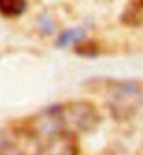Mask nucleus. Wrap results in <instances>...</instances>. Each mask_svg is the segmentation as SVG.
Returning <instances> with one entry per match:
<instances>
[{"mask_svg":"<svg viewBox=\"0 0 143 155\" xmlns=\"http://www.w3.org/2000/svg\"><path fill=\"white\" fill-rule=\"evenodd\" d=\"M30 124L38 136L45 129L49 130V134L56 130L75 134L90 133L100 124V113L89 101H69L49 108L42 117H37Z\"/></svg>","mask_w":143,"mask_h":155,"instance_id":"1","label":"nucleus"},{"mask_svg":"<svg viewBox=\"0 0 143 155\" xmlns=\"http://www.w3.org/2000/svg\"><path fill=\"white\" fill-rule=\"evenodd\" d=\"M108 109L118 122L135 117L143 105V85L138 81H115L108 85Z\"/></svg>","mask_w":143,"mask_h":155,"instance_id":"2","label":"nucleus"},{"mask_svg":"<svg viewBox=\"0 0 143 155\" xmlns=\"http://www.w3.org/2000/svg\"><path fill=\"white\" fill-rule=\"evenodd\" d=\"M79 152L77 134L65 130H56L48 134L40 150V155H79Z\"/></svg>","mask_w":143,"mask_h":155,"instance_id":"3","label":"nucleus"},{"mask_svg":"<svg viewBox=\"0 0 143 155\" xmlns=\"http://www.w3.org/2000/svg\"><path fill=\"white\" fill-rule=\"evenodd\" d=\"M121 21L128 27H138L143 22V6L136 0L131 2L121 15Z\"/></svg>","mask_w":143,"mask_h":155,"instance_id":"4","label":"nucleus"},{"mask_svg":"<svg viewBox=\"0 0 143 155\" xmlns=\"http://www.w3.org/2000/svg\"><path fill=\"white\" fill-rule=\"evenodd\" d=\"M27 0H0V15L4 18H17L27 10Z\"/></svg>","mask_w":143,"mask_h":155,"instance_id":"5","label":"nucleus"},{"mask_svg":"<svg viewBox=\"0 0 143 155\" xmlns=\"http://www.w3.org/2000/svg\"><path fill=\"white\" fill-rule=\"evenodd\" d=\"M84 39V31L80 28H72V29H68L65 32L61 34V36L58 38L56 43L58 46L61 48H65V46H69L72 43H77L82 42Z\"/></svg>","mask_w":143,"mask_h":155,"instance_id":"6","label":"nucleus"},{"mask_svg":"<svg viewBox=\"0 0 143 155\" xmlns=\"http://www.w3.org/2000/svg\"><path fill=\"white\" fill-rule=\"evenodd\" d=\"M76 52L83 56H94L98 53V46L94 41H84L79 42L76 45Z\"/></svg>","mask_w":143,"mask_h":155,"instance_id":"7","label":"nucleus"},{"mask_svg":"<svg viewBox=\"0 0 143 155\" xmlns=\"http://www.w3.org/2000/svg\"><path fill=\"white\" fill-rule=\"evenodd\" d=\"M138 2H139V3H140V4H142V6H143V0H138Z\"/></svg>","mask_w":143,"mask_h":155,"instance_id":"8","label":"nucleus"}]
</instances>
